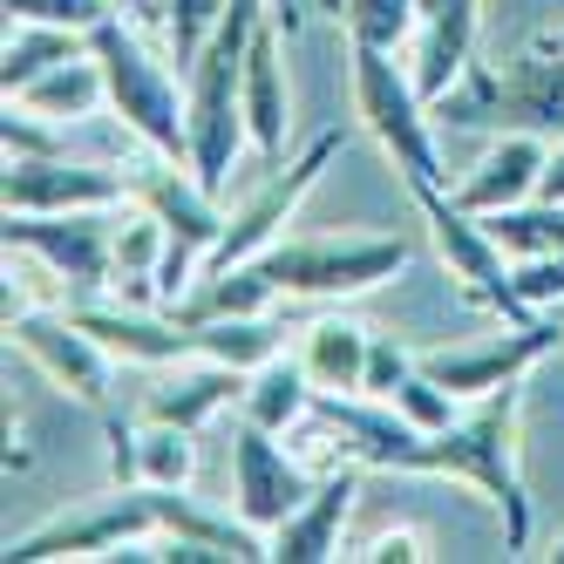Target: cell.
Wrapping results in <instances>:
<instances>
[{
  "instance_id": "cell-19",
  "label": "cell",
  "mask_w": 564,
  "mask_h": 564,
  "mask_svg": "<svg viewBox=\"0 0 564 564\" xmlns=\"http://www.w3.org/2000/svg\"><path fill=\"white\" fill-rule=\"evenodd\" d=\"M231 394H246V368H225V360L197 354L191 368L177 360V375H164L150 394H143V422H177V429H205Z\"/></svg>"
},
{
  "instance_id": "cell-17",
  "label": "cell",
  "mask_w": 564,
  "mask_h": 564,
  "mask_svg": "<svg viewBox=\"0 0 564 564\" xmlns=\"http://www.w3.org/2000/svg\"><path fill=\"white\" fill-rule=\"evenodd\" d=\"M354 490H360V469H334L327 482H313V497L265 538V557H279V564L340 557V523H347V510H354Z\"/></svg>"
},
{
  "instance_id": "cell-7",
  "label": "cell",
  "mask_w": 564,
  "mask_h": 564,
  "mask_svg": "<svg viewBox=\"0 0 564 564\" xmlns=\"http://www.w3.org/2000/svg\"><path fill=\"white\" fill-rule=\"evenodd\" d=\"M334 156H340V130H319L300 156H293V164L286 171H272L252 197H246V205H238L231 218H225V231H218V246L205 252V272H231V265H246V259H259L265 246H272V238L279 231H286V218L300 212V197L319 184V171H327L334 164Z\"/></svg>"
},
{
  "instance_id": "cell-31",
  "label": "cell",
  "mask_w": 564,
  "mask_h": 564,
  "mask_svg": "<svg viewBox=\"0 0 564 564\" xmlns=\"http://www.w3.org/2000/svg\"><path fill=\"white\" fill-rule=\"evenodd\" d=\"M388 401H394V409L409 415V422H415L422 435H435V429H449V422H456V394L442 388V381H435L429 368H415L409 381H401V388L388 394Z\"/></svg>"
},
{
  "instance_id": "cell-30",
  "label": "cell",
  "mask_w": 564,
  "mask_h": 564,
  "mask_svg": "<svg viewBox=\"0 0 564 564\" xmlns=\"http://www.w3.org/2000/svg\"><path fill=\"white\" fill-rule=\"evenodd\" d=\"M225 21V0H164V34H171V55L177 68L197 62V48L212 42V28Z\"/></svg>"
},
{
  "instance_id": "cell-33",
  "label": "cell",
  "mask_w": 564,
  "mask_h": 564,
  "mask_svg": "<svg viewBox=\"0 0 564 564\" xmlns=\"http://www.w3.org/2000/svg\"><path fill=\"white\" fill-rule=\"evenodd\" d=\"M0 137H8V156H62L68 143L48 130V116H34L21 102H8V116H0Z\"/></svg>"
},
{
  "instance_id": "cell-40",
  "label": "cell",
  "mask_w": 564,
  "mask_h": 564,
  "mask_svg": "<svg viewBox=\"0 0 564 564\" xmlns=\"http://www.w3.org/2000/svg\"><path fill=\"white\" fill-rule=\"evenodd\" d=\"M551 557H557V564H564V538H557V551H551Z\"/></svg>"
},
{
  "instance_id": "cell-26",
  "label": "cell",
  "mask_w": 564,
  "mask_h": 564,
  "mask_svg": "<svg viewBox=\"0 0 564 564\" xmlns=\"http://www.w3.org/2000/svg\"><path fill=\"white\" fill-rule=\"evenodd\" d=\"M171 225L156 212H137L116 231V279H130V300H156V265H164Z\"/></svg>"
},
{
  "instance_id": "cell-6",
  "label": "cell",
  "mask_w": 564,
  "mask_h": 564,
  "mask_svg": "<svg viewBox=\"0 0 564 564\" xmlns=\"http://www.w3.org/2000/svg\"><path fill=\"white\" fill-rule=\"evenodd\" d=\"M164 531L156 517V490L150 482H123L116 497L102 503H83L68 517H48L42 531H28L8 544V564H48V557H109V551H130V544H150Z\"/></svg>"
},
{
  "instance_id": "cell-8",
  "label": "cell",
  "mask_w": 564,
  "mask_h": 564,
  "mask_svg": "<svg viewBox=\"0 0 564 564\" xmlns=\"http://www.w3.org/2000/svg\"><path fill=\"white\" fill-rule=\"evenodd\" d=\"M116 218L109 212H8V252L42 259L75 293H96L116 279Z\"/></svg>"
},
{
  "instance_id": "cell-15",
  "label": "cell",
  "mask_w": 564,
  "mask_h": 564,
  "mask_svg": "<svg viewBox=\"0 0 564 564\" xmlns=\"http://www.w3.org/2000/svg\"><path fill=\"white\" fill-rule=\"evenodd\" d=\"M544 164H551L544 137L510 130V137H497L490 150H482V164H476L449 197H456L463 212H476V218H490V212H517V205H531V197H538Z\"/></svg>"
},
{
  "instance_id": "cell-1",
  "label": "cell",
  "mask_w": 564,
  "mask_h": 564,
  "mask_svg": "<svg viewBox=\"0 0 564 564\" xmlns=\"http://www.w3.org/2000/svg\"><path fill=\"white\" fill-rule=\"evenodd\" d=\"M517 415H523V388L503 381L497 394H482L469 415L435 429L422 442V463H415V476L476 482V490L503 510V551L531 544V497H523V476H517Z\"/></svg>"
},
{
  "instance_id": "cell-23",
  "label": "cell",
  "mask_w": 564,
  "mask_h": 564,
  "mask_svg": "<svg viewBox=\"0 0 564 564\" xmlns=\"http://www.w3.org/2000/svg\"><path fill=\"white\" fill-rule=\"evenodd\" d=\"M368 354H375V334L354 327V319H319L306 327V375L327 388V394H360L368 388Z\"/></svg>"
},
{
  "instance_id": "cell-9",
  "label": "cell",
  "mask_w": 564,
  "mask_h": 564,
  "mask_svg": "<svg viewBox=\"0 0 564 564\" xmlns=\"http://www.w3.org/2000/svg\"><path fill=\"white\" fill-rule=\"evenodd\" d=\"M8 340L42 368L55 388H68L75 401L109 415V375H116V354L83 327L75 313H42V306H21L8 313Z\"/></svg>"
},
{
  "instance_id": "cell-37",
  "label": "cell",
  "mask_w": 564,
  "mask_h": 564,
  "mask_svg": "<svg viewBox=\"0 0 564 564\" xmlns=\"http://www.w3.org/2000/svg\"><path fill=\"white\" fill-rule=\"evenodd\" d=\"M544 205H564V143L551 150V164H544V184H538Z\"/></svg>"
},
{
  "instance_id": "cell-34",
  "label": "cell",
  "mask_w": 564,
  "mask_h": 564,
  "mask_svg": "<svg viewBox=\"0 0 564 564\" xmlns=\"http://www.w3.org/2000/svg\"><path fill=\"white\" fill-rule=\"evenodd\" d=\"M517 293L531 300V306H564V252L517 259Z\"/></svg>"
},
{
  "instance_id": "cell-11",
  "label": "cell",
  "mask_w": 564,
  "mask_h": 564,
  "mask_svg": "<svg viewBox=\"0 0 564 564\" xmlns=\"http://www.w3.org/2000/svg\"><path fill=\"white\" fill-rule=\"evenodd\" d=\"M130 177L109 164H83V156H8V212H116Z\"/></svg>"
},
{
  "instance_id": "cell-4",
  "label": "cell",
  "mask_w": 564,
  "mask_h": 564,
  "mask_svg": "<svg viewBox=\"0 0 564 564\" xmlns=\"http://www.w3.org/2000/svg\"><path fill=\"white\" fill-rule=\"evenodd\" d=\"M89 48L109 75V109L123 116V130H137L156 156H177L184 164V150H191V130H184V96L164 68H156L143 55V42L123 28V14H109L89 28Z\"/></svg>"
},
{
  "instance_id": "cell-20",
  "label": "cell",
  "mask_w": 564,
  "mask_h": 564,
  "mask_svg": "<svg viewBox=\"0 0 564 564\" xmlns=\"http://www.w3.org/2000/svg\"><path fill=\"white\" fill-rule=\"evenodd\" d=\"M476 14H482V0H422V21H429V34H422V55H415V89H422V102L435 109L442 96H449V83L469 68V48H476Z\"/></svg>"
},
{
  "instance_id": "cell-28",
  "label": "cell",
  "mask_w": 564,
  "mask_h": 564,
  "mask_svg": "<svg viewBox=\"0 0 564 564\" xmlns=\"http://www.w3.org/2000/svg\"><path fill=\"white\" fill-rule=\"evenodd\" d=\"M197 469V449H191V429L177 422H143L137 429V482H156V490H177Z\"/></svg>"
},
{
  "instance_id": "cell-13",
  "label": "cell",
  "mask_w": 564,
  "mask_h": 564,
  "mask_svg": "<svg viewBox=\"0 0 564 564\" xmlns=\"http://www.w3.org/2000/svg\"><path fill=\"white\" fill-rule=\"evenodd\" d=\"M497 130L564 137V42L557 34L510 55V68L497 75Z\"/></svg>"
},
{
  "instance_id": "cell-27",
  "label": "cell",
  "mask_w": 564,
  "mask_h": 564,
  "mask_svg": "<svg viewBox=\"0 0 564 564\" xmlns=\"http://www.w3.org/2000/svg\"><path fill=\"white\" fill-rule=\"evenodd\" d=\"M482 225H490V238L510 259L564 252V205H544V197H531V205H517V212H490Z\"/></svg>"
},
{
  "instance_id": "cell-35",
  "label": "cell",
  "mask_w": 564,
  "mask_h": 564,
  "mask_svg": "<svg viewBox=\"0 0 564 564\" xmlns=\"http://www.w3.org/2000/svg\"><path fill=\"white\" fill-rule=\"evenodd\" d=\"M422 368V360H409V354H401L394 340H375V354H368V388H360V394H375V401H388L401 381H409Z\"/></svg>"
},
{
  "instance_id": "cell-18",
  "label": "cell",
  "mask_w": 564,
  "mask_h": 564,
  "mask_svg": "<svg viewBox=\"0 0 564 564\" xmlns=\"http://www.w3.org/2000/svg\"><path fill=\"white\" fill-rule=\"evenodd\" d=\"M137 191H143V205L171 225V238L177 246H197V252H212L218 246V231H225V212H218V197L191 177V164L177 171V156H156V164H143L137 177H130Z\"/></svg>"
},
{
  "instance_id": "cell-5",
  "label": "cell",
  "mask_w": 564,
  "mask_h": 564,
  "mask_svg": "<svg viewBox=\"0 0 564 564\" xmlns=\"http://www.w3.org/2000/svg\"><path fill=\"white\" fill-rule=\"evenodd\" d=\"M415 205H422V218H429V238H435L442 265H449V279H463V293H469L476 306L503 313L510 327H531L538 313H531V300L517 293V259L490 238V225H482L476 212H463L442 184H422Z\"/></svg>"
},
{
  "instance_id": "cell-10",
  "label": "cell",
  "mask_w": 564,
  "mask_h": 564,
  "mask_svg": "<svg viewBox=\"0 0 564 564\" xmlns=\"http://www.w3.org/2000/svg\"><path fill=\"white\" fill-rule=\"evenodd\" d=\"M306 497H313V482H306V469L272 442V429L238 422V429H231V510L246 517L252 531L272 538Z\"/></svg>"
},
{
  "instance_id": "cell-41",
  "label": "cell",
  "mask_w": 564,
  "mask_h": 564,
  "mask_svg": "<svg viewBox=\"0 0 564 564\" xmlns=\"http://www.w3.org/2000/svg\"><path fill=\"white\" fill-rule=\"evenodd\" d=\"M557 42H564V34H557Z\"/></svg>"
},
{
  "instance_id": "cell-38",
  "label": "cell",
  "mask_w": 564,
  "mask_h": 564,
  "mask_svg": "<svg viewBox=\"0 0 564 564\" xmlns=\"http://www.w3.org/2000/svg\"><path fill=\"white\" fill-rule=\"evenodd\" d=\"M116 14H130V21H164V0H109Z\"/></svg>"
},
{
  "instance_id": "cell-24",
  "label": "cell",
  "mask_w": 564,
  "mask_h": 564,
  "mask_svg": "<svg viewBox=\"0 0 564 564\" xmlns=\"http://www.w3.org/2000/svg\"><path fill=\"white\" fill-rule=\"evenodd\" d=\"M89 34L83 28H48V21H8V55H0V89L21 96L34 75H48L55 62L83 55Z\"/></svg>"
},
{
  "instance_id": "cell-29",
  "label": "cell",
  "mask_w": 564,
  "mask_h": 564,
  "mask_svg": "<svg viewBox=\"0 0 564 564\" xmlns=\"http://www.w3.org/2000/svg\"><path fill=\"white\" fill-rule=\"evenodd\" d=\"M340 21H347V42L401 48L422 21V0H340Z\"/></svg>"
},
{
  "instance_id": "cell-16",
  "label": "cell",
  "mask_w": 564,
  "mask_h": 564,
  "mask_svg": "<svg viewBox=\"0 0 564 564\" xmlns=\"http://www.w3.org/2000/svg\"><path fill=\"white\" fill-rule=\"evenodd\" d=\"M83 327L116 354V360H143V368H171V360H197V327L191 319H150L137 306H89L75 300L68 306Z\"/></svg>"
},
{
  "instance_id": "cell-3",
  "label": "cell",
  "mask_w": 564,
  "mask_h": 564,
  "mask_svg": "<svg viewBox=\"0 0 564 564\" xmlns=\"http://www.w3.org/2000/svg\"><path fill=\"white\" fill-rule=\"evenodd\" d=\"M409 265L401 238H272L259 272L293 300H354Z\"/></svg>"
},
{
  "instance_id": "cell-32",
  "label": "cell",
  "mask_w": 564,
  "mask_h": 564,
  "mask_svg": "<svg viewBox=\"0 0 564 564\" xmlns=\"http://www.w3.org/2000/svg\"><path fill=\"white\" fill-rule=\"evenodd\" d=\"M109 14H116L109 0H8V21H48V28H83V34Z\"/></svg>"
},
{
  "instance_id": "cell-39",
  "label": "cell",
  "mask_w": 564,
  "mask_h": 564,
  "mask_svg": "<svg viewBox=\"0 0 564 564\" xmlns=\"http://www.w3.org/2000/svg\"><path fill=\"white\" fill-rule=\"evenodd\" d=\"M319 8H327V14H340V0H319Z\"/></svg>"
},
{
  "instance_id": "cell-25",
  "label": "cell",
  "mask_w": 564,
  "mask_h": 564,
  "mask_svg": "<svg viewBox=\"0 0 564 564\" xmlns=\"http://www.w3.org/2000/svg\"><path fill=\"white\" fill-rule=\"evenodd\" d=\"M197 327V354L225 360V368H265V360L279 354V327L265 313H225V319H191Z\"/></svg>"
},
{
  "instance_id": "cell-36",
  "label": "cell",
  "mask_w": 564,
  "mask_h": 564,
  "mask_svg": "<svg viewBox=\"0 0 564 564\" xmlns=\"http://www.w3.org/2000/svg\"><path fill=\"white\" fill-rule=\"evenodd\" d=\"M347 557H360V564H415V557H429V538L422 531H388V538H375L368 551H347Z\"/></svg>"
},
{
  "instance_id": "cell-12",
  "label": "cell",
  "mask_w": 564,
  "mask_h": 564,
  "mask_svg": "<svg viewBox=\"0 0 564 564\" xmlns=\"http://www.w3.org/2000/svg\"><path fill=\"white\" fill-rule=\"evenodd\" d=\"M557 319H531V327H510L497 340H482V347H456V354H429L422 368L449 388L456 401H482V394H497L503 381H517L523 368H538V360L557 347Z\"/></svg>"
},
{
  "instance_id": "cell-2",
  "label": "cell",
  "mask_w": 564,
  "mask_h": 564,
  "mask_svg": "<svg viewBox=\"0 0 564 564\" xmlns=\"http://www.w3.org/2000/svg\"><path fill=\"white\" fill-rule=\"evenodd\" d=\"M354 109L368 123V137L394 156V171L409 177V191H422V184L449 191L442 156H435V130H429V102L415 89V75L394 62V48L354 42Z\"/></svg>"
},
{
  "instance_id": "cell-21",
  "label": "cell",
  "mask_w": 564,
  "mask_h": 564,
  "mask_svg": "<svg viewBox=\"0 0 564 564\" xmlns=\"http://www.w3.org/2000/svg\"><path fill=\"white\" fill-rule=\"evenodd\" d=\"M8 102L48 116V123H83V116H96V109L109 102V75H102L96 48H83V55L55 62L48 75H34V83H28L21 96H8Z\"/></svg>"
},
{
  "instance_id": "cell-14",
  "label": "cell",
  "mask_w": 564,
  "mask_h": 564,
  "mask_svg": "<svg viewBox=\"0 0 564 564\" xmlns=\"http://www.w3.org/2000/svg\"><path fill=\"white\" fill-rule=\"evenodd\" d=\"M238 109H246V137L265 164L286 156V123H293V89H286V62H279V14L265 8V21L252 28L246 48V83H238Z\"/></svg>"
},
{
  "instance_id": "cell-22",
  "label": "cell",
  "mask_w": 564,
  "mask_h": 564,
  "mask_svg": "<svg viewBox=\"0 0 564 564\" xmlns=\"http://www.w3.org/2000/svg\"><path fill=\"white\" fill-rule=\"evenodd\" d=\"M246 422H259V429H272V435H286L293 422H306L313 415V401H319V381L306 375V360H286V354H272L265 368H252V381H246Z\"/></svg>"
}]
</instances>
